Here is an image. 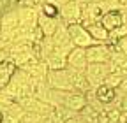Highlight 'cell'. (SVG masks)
<instances>
[{
    "mask_svg": "<svg viewBox=\"0 0 127 123\" xmlns=\"http://www.w3.org/2000/svg\"><path fill=\"white\" fill-rule=\"evenodd\" d=\"M34 83L35 81L32 79L23 69H16L4 90L14 100H18V99L27 97V95H34Z\"/></svg>",
    "mask_w": 127,
    "mask_h": 123,
    "instance_id": "obj_1",
    "label": "cell"
},
{
    "mask_svg": "<svg viewBox=\"0 0 127 123\" xmlns=\"http://www.w3.org/2000/svg\"><path fill=\"white\" fill-rule=\"evenodd\" d=\"M46 83L50 84L53 90H62V91H74L72 81H71V74L65 69H58V70H48V78Z\"/></svg>",
    "mask_w": 127,
    "mask_h": 123,
    "instance_id": "obj_2",
    "label": "cell"
},
{
    "mask_svg": "<svg viewBox=\"0 0 127 123\" xmlns=\"http://www.w3.org/2000/svg\"><path fill=\"white\" fill-rule=\"evenodd\" d=\"M51 41H53V46H55V51L64 55V56H67L71 53V49L74 48L72 39L69 35V30H67V25L62 23V21H60V25L57 28V32L51 35Z\"/></svg>",
    "mask_w": 127,
    "mask_h": 123,
    "instance_id": "obj_3",
    "label": "cell"
},
{
    "mask_svg": "<svg viewBox=\"0 0 127 123\" xmlns=\"http://www.w3.org/2000/svg\"><path fill=\"white\" fill-rule=\"evenodd\" d=\"M67 30H69V35L72 39V44L78 46V48H90V46L97 44L94 41V37L90 35V32L87 30V26H83L81 23H72V25H67Z\"/></svg>",
    "mask_w": 127,
    "mask_h": 123,
    "instance_id": "obj_4",
    "label": "cell"
},
{
    "mask_svg": "<svg viewBox=\"0 0 127 123\" xmlns=\"http://www.w3.org/2000/svg\"><path fill=\"white\" fill-rule=\"evenodd\" d=\"M109 74V65L108 62L106 63H88L85 76H87V81L90 83V88H97L99 84L104 83V79L108 78Z\"/></svg>",
    "mask_w": 127,
    "mask_h": 123,
    "instance_id": "obj_5",
    "label": "cell"
},
{
    "mask_svg": "<svg viewBox=\"0 0 127 123\" xmlns=\"http://www.w3.org/2000/svg\"><path fill=\"white\" fill-rule=\"evenodd\" d=\"M58 11H60V21L65 23V25H72V23L81 21V5L76 0H69L67 4L60 5Z\"/></svg>",
    "mask_w": 127,
    "mask_h": 123,
    "instance_id": "obj_6",
    "label": "cell"
},
{
    "mask_svg": "<svg viewBox=\"0 0 127 123\" xmlns=\"http://www.w3.org/2000/svg\"><path fill=\"white\" fill-rule=\"evenodd\" d=\"M85 51H87V60H88V63H106V62H109L111 48H109L108 44L97 42V44L90 46V48H87Z\"/></svg>",
    "mask_w": 127,
    "mask_h": 123,
    "instance_id": "obj_7",
    "label": "cell"
},
{
    "mask_svg": "<svg viewBox=\"0 0 127 123\" xmlns=\"http://www.w3.org/2000/svg\"><path fill=\"white\" fill-rule=\"evenodd\" d=\"M102 9L99 5V2H90V4H83L81 5V23L83 26H88V25H94L101 21L102 18Z\"/></svg>",
    "mask_w": 127,
    "mask_h": 123,
    "instance_id": "obj_8",
    "label": "cell"
},
{
    "mask_svg": "<svg viewBox=\"0 0 127 123\" xmlns=\"http://www.w3.org/2000/svg\"><path fill=\"white\" fill-rule=\"evenodd\" d=\"M18 69H23L28 76L34 81H46V78H48V65H46V62H42V60H32V62H28L27 65H23V67H18Z\"/></svg>",
    "mask_w": 127,
    "mask_h": 123,
    "instance_id": "obj_9",
    "label": "cell"
},
{
    "mask_svg": "<svg viewBox=\"0 0 127 123\" xmlns=\"http://www.w3.org/2000/svg\"><path fill=\"white\" fill-rule=\"evenodd\" d=\"M87 65H88V60H87V51L85 48H74L71 49V53L67 55V67L69 69H74V70H81L85 72L87 70Z\"/></svg>",
    "mask_w": 127,
    "mask_h": 123,
    "instance_id": "obj_10",
    "label": "cell"
},
{
    "mask_svg": "<svg viewBox=\"0 0 127 123\" xmlns=\"http://www.w3.org/2000/svg\"><path fill=\"white\" fill-rule=\"evenodd\" d=\"M124 23H127V14L124 12V7L117 9V11H108L101 18V25L108 30V32H111L113 28H117V26H120Z\"/></svg>",
    "mask_w": 127,
    "mask_h": 123,
    "instance_id": "obj_11",
    "label": "cell"
},
{
    "mask_svg": "<svg viewBox=\"0 0 127 123\" xmlns=\"http://www.w3.org/2000/svg\"><path fill=\"white\" fill-rule=\"evenodd\" d=\"M16 9H18V16H20V26L28 30L37 26V20H39L37 7H16Z\"/></svg>",
    "mask_w": 127,
    "mask_h": 123,
    "instance_id": "obj_12",
    "label": "cell"
},
{
    "mask_svg": "<svg viewBox=\"0 0 127 123\" xmlns=\"http://www.w3.org/2000/svg\"><path fill=\"white\" fill-rule=\"evenodd\" d=\"M37 25H39V28L42 30L44 37H51V35L57 32L58 25H60V18H50V16H44L42 12H39Z\"/></svg>",
    "mask_w": 127,
    "mask_h": 123,
    "instance_id": "obj_13",
    "label": "cell"
},
{
    "mask_svg": "<svg viewBox=\"0 0 127 123\" xmlns=\"http://www.w3.org/2000/svg\"><path fill=\"white\" fill-rule=\"evenodd\" d=\"M0 21H2V32H11V30L20 26V16H18V9L12 7L7 9L2 16H0Z\"/></svg>",
    "mask_w": 127,
    "mask_h": 123,
    "instance_id": "obj_14",
    "label": "cell"
},
{
    "mask_svg": "<svg viewBox=\"0 0 127 123\" xmlns=\"http://www.w3.org/2000/svg\"><path fill=\"white\" fill-rule=\"evenodd\" d=\"M69 74H71V81H72V86H74V91H79V93H87L90 90V83L87 81V76L85 72L81 70H74V69H69Z\"/></svg>",
    "mask_w": 127,
    "mask_h": 123,
    "instance_id": "obj_15",
    "label": "cell"
},
{
    "mask_svg": "<svg viewBox=\"0 0 127 123\" xmlns=\"http://www.w3.org/2000/svg\"><path fill=\"white\" fill-rule=\"evenodd\" d=\"M87 30L90 32V35L94 37V41H95V42H102V44H106V42H108L109 32H108V30L101 25V21L94 23V25H88V26H87Z\"/></svg>",
    "mask_w": 127,
    "mask_h": 123,
    "instance_id": "obj_16",
    "label": "cell"
},
{
    "mask_svg": "<svg viewBox=\"0 0 127 123\" xmlns=\"http://www.w3.org/2000/svg\"><path fill=\"white\" fill-rule=\"evenodd\" d=\"M44 62H46V65H48L50 70H58V69H65L67 67V56H64V55H60L57 51H53Z\"/></svg>",
    "mask_w": 127,
    "mask_h": 123,
    "instance_id": "obj_17",
    "label": "cell"
},
{
    "mask_svg": "<svg viewBox=\"0 0 127 123\" xmlns=\"http://www.w3.org/2000/svg\"><path fill=\"white\" fill-rule=\"evenodd\" d=\"M99 114H101V111H97L90 104H87L83 109L79 111V116H81L87 123H99Z\"/></svg>",
    "mask_w": 127,
    "mask_h": 123,
    "instance_id": "obj_18",
    "label": "cell"
},
{
    "mask_svg": "<svg viewBox=\"0 0 127 123\" xmlns=\"http://www.w3.org/2000/svg\"><path fill=\"white\" fill-rule=\"evenodd\" d=\"M39 9V12H42L44 16H50V18H60V11H58V7L55 5V4H51L50 0L48 2H44L41 7H37Z\"/></svg>",
    "mask_w": 127,
    "mask_h": 123,
    "instance_id": "obj_19",
    "label": "cell"
},
{
    "mask_svg": "<svg viewBox=\"0 0 127 123\" xmlns=\"http://www.w3.org/2000/svg\"><path fill=\"white\" fill-rule=\"evenodd\" d=\"M124 78H125V76L120 74V72H109L108 78L104 79V84H108V86H111V88L118 90V86H120V83L124 81Z\"/></svg>",
    "mask_w": 127,
    "mask_h": 123,
    "instance_id": "obj_20",
    "label": "cell"
},
{
    "mask_svg": "<svg viewBox=\"0 0 127 123\" xmlns=\"http://www.w3.org/2000/svg\"><path fill=\"white\" fill-rule=\"evenodd\" d=\"M44 118L46 116H42V114H37V113H25V116H23V123H44Z\"/></svg>",
    "mask_w": 127,
    "mask_h": 123,
    "instance_id": "obj_21",
    "label": "cell"
},
{
    "mask_svg": "<svg viewBox=\"0 0 127 123\" xmlns=\"http://www.w3.org/2000/svg\"><path fill=\"white\" fill-rule=\"evenodd\" d=\"M109 48H111V51H122V53H127V35L122 37V39H118L115 44H111Z\"/></svg>",
    "mask_w": 127,
    "mask_h": 123,
    "instance_id": "obj_22",
    "label": "cell"
},
{
    "mask_svg": "<svg viewBox=\"0 0 127 123\" xmlns=\"http://www.w3.org/2000/svg\"><path fill=\"white\" fill-rule=\"evenodd\" d=\"M7 9H12L11 4H9V0H0V16H2Z\"/></svg>",
    "mask_w": 127,
    "mask_h": 123,
    "instance_id": "obj_23",
    "label": "cell"
},
{
    "mask_svg": "<svg viewBox=\"0 0 127 123\" xmlns=\"http://www.w3.org/2000/svg\"><path fill=\"white\" fill-rule=\"evenodd\" d=\"M18 7H35V2L34 0H20Z\"/></svg>",
    "mask_w": 127,
    "mask_h": 123,
    "instance_id": "obj_24",
    "label": "cell"
},
{
    "mask_svg": "<svg viewBox=\"0 0 127 123\" xmlns=\"http://www.w3.org/2000/svg\"><path fill=\"white\" fill-rule=\"evenodd\" d=\"M118 91H120V93H127V76L124 78V81L120 83V86H118Z\"/></svg>",
    "mask_w": 127,
    "mask_h": 123,
    "instance_id": "obj_25",
    "label": "cell"
},
{
    "mask_svg": "<svg viewBox=\"0 0 127 123\" xmlns=\"http://www.w3.org/2000/svg\"><path fill=\"white\" fill-rule=\"evenodd\" d=\"M2 123H20V120H16V118H12V116H7V114H4V118H2Z\"/></svg>",
    "mask_w": 127,
    "mask_h": 123,
    "instance_id": "obj_26",
    "label": "cell"
},
{
    "mask_svg": "<svg viewBox=\"0 0 127 123\" xmlns=\"http://www.w3.org/2000/svg\"><path fill=\"white\" fill-rule=\"evenodd\" d=\"M50 2H51V4H55L57 7H60V5H64V4H67L69 0H50Z\"/></svg>",
    "mask_w": 127,
    "mask_h": 123,
    "instance_id": "obj_27",
    "label": "cell"
},
{
    "mask_svg": "<svg viewBox=\"0 0 127 123\" xmlns=\"http://www.w3.org/2000/svg\"><path fill=\"white\" fill-rule=\"evenodd\" d=\"M76 2L79 5H83V4H90V2H97V0H76Z\"/></svg>",
    "mask_w": 127,
    "mask_h": 123,
    "instance_id": "obj_28",
    "label": "cell"
},
{
    "mask_svg": "<svg viewBox=\"0 0 127 123\" xmlns=\"http://www.w3.org/2000/svg\"><path fill=\"white\" fill-rule=\"evenodd\" d=\"M34 2H35V7H41L44 2H48V0H34Z\"/></svg>",
    "mask_w": 127,
    "mask_h": 123,
    "instance_id": "obj_29",
    "label": "cell"
},
{
    "mask_svg": "<svg viewBox=\"0 0 127 123\" xmlns=\"http://www.w3.org/2000/svg\"><path fill=\"white\" fill-rule=\"evenodd\" d=\"M101 2H120V0H101Z\"/></svg>",
    "mask_w": 127,
    "mask_h": 123,
    "instance_id": "obj_30",
    "label": "cell"
},
{
    "mask_svg": "<svg viewBox=\"0 0 127 123\" xmlns=\"http://www.w3.org/2000/svg\"><path fill=\"white\" fill-rule=\"evenodd\" d=\"M120 4L122 5H127V0H120Z\"/></svg>",
    "mask_w": 127,
    "mask_h": 123,
    "instance_id": "obj_31",
    "label": "cell"
},
{
    "mask_svg": "<svg viewBox=\"0 0 127 123\" xmlns=\"http://www.w3.org/2000/svg\"><path fill=\"white\" fill-rule=\"evenodd\" d=\"M2 118H4V114H2V111H0V123H2Z\"/></svg>",
    "mask_w": 127,
    "mask_h": 123,
    "instance_id": "obj_32",
    "label": "cell"
},
{
    "mask_svg": "<svg viewBox=\"0 0 127 123\" xmlns=\"http://www.w3.org/2000/svg\"><path fill=\"white\" fill-rule=\"evenodd\" d=\"M0 32H2V21H0Z\"/></svg>",
    "mask_w": 127,
    "mask_h": 123,
    "instance_id": "obj_33",
    "label": "cell"
},
{
    "mask_svg": "<svg viewBox=\"0 0 127 123\" xmlns=\"http://www.w3.org/2000/svg\"><path fill=\"white\" fill-rule=\"evenodd\" d=\"M20 123H23V121H20Z\"/></svg>",
    "mask_w": 127,
    "mask_h": 123,
    "instance_id": "obj_34",
    "label": "cell"
}]
</instances>
